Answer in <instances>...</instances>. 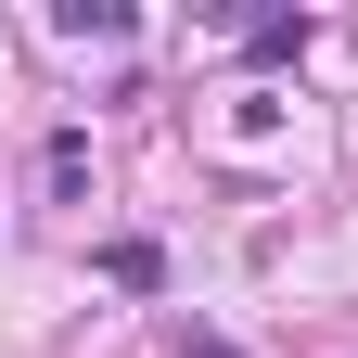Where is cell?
Instances as JSON below:
<instances>
[{"mask_svg":"<svg viewBox=\"0 0 358 358\" xmlns=\"http://www.w3.org/2000/svg\"><path fill=\"white\" fill-rule=\"evenodd\" d=\"M179 358H243V345H217V333H192V320H179Z\"/></svg>","mask_w":358,"mask_h":358,"instance_id":"3957f363","label":"cell"},{"mask_svg":"<svg viewBox=\"0 0 358 358\" xmlns=\"http://www.w3.org/2000/svg\"><path fill=\"white\" fill-rule=\"evenodd\" d=\"M103 282H128V294H154V282H166V256H154V243H103Z\"/></svg>","mask_w":358,"mask_h":358,"instance_id":"6da1fadb","label":"cell"},{"mask_svg":"<svg viewBox=\"0 0 358 358\" xmlns=\"http://www.w3.org/2000/svg\"><path fill=\"white\" fill-rule=\"evenodd\" d=\"M52 26H64V38H128V0H64Z\"/></svg>","mask_w":358,"mask_h":358,"instance_id":"7a4b0ae2","label":"cell"}]
</instances>
